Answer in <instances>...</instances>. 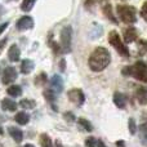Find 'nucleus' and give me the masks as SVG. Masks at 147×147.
<instances>
[{"mask_svg": "<svg viewBox=\"0 0 147 147\" xmlns=\"http://www.w3.org/2000/svg\"><path fill=\"white\" fill-rule=\"evenodd\" d=\"M8 57H9V59L12 62H17L18 59H20L21 51H20V48H18L16 44H13V45L9 48V51H8Z\"/></svg>", "mask_w": 147, "mask_h": 147, "instance_id": "nucleus-12", "label": "nucleus"}, {"mask_svg": "<svg viewBox=\"0 0 147 147\" xmlns=\"http://www.w3.org/2000/svg\"><path fill=\"white\" fill-rule=\"evenodd\" d=\"M20 105H21V107L25 109V110H31V109H34V107L36 106L35 101H32V99H22Z\"/></svg>", "mask_w": 147, "mask_h": 147, "instance_id": "nucleus-21", "label": "nucleus"}, {"mask_svg": "<svg viewBox=\"0 0 147 147\" xmlns=\"http://www.w3.org/2000/svg\"><path fill=\"white\" fill-rule=\"evenodd\" d=\"M79 125H81L83 127V129L84 130H86V132H90L92 129H93V127H92V124L88 121V120H85V119H79Z\"/></svg>", "mask_w": 147, "mask_h": 147, "instance_id": "nucleus-23", "label": "nucleus"}, {"mask_svg": "<svg viewBox=\"0 0 147 147\" xmlns=\"http://www.w3.org/2000/svg\"><path fill=\"white\" fill-rule=\"evenodd\" d=\"M103 12H105V14H106V17L109 18V20H111L114 23H117V20L114 17V14H112V10H111V5H105L103 7Z\"/></svg>", "mask_w": 147, "mask_h": 147, "instance_id": "nucleus-22", "label": "nucleus"}, {"mask_svg": "<svg viewBox=\"0 0 147 147\" xmlns=\"http://www.w3.org/2000/svg\"><path fill=\"white\" fill-rule=\"evenodd\" d=\"M34 66H35V65H34V62L31 61V59H25V61H22V63H21V72L27 75V74H30L34 70Z\"/></svg>", "mask_w": 147, "mask_h": 147, "instance_id": "nucleus-15", "label": "nucleus"}, {"mask_svg": "<svg viewBox=\"0 0 147 147\" xmlns=\"http://www.w3.org/2000/svg\"><path fill=\"white\" fill-rule=\"evenodd\" d=\"M141 16H142L145 20H147V1L142 5V8H141Z\"/></svg>", "mask_w": 147, "mask_h": 147, "instance_id": "nucleus-28", "label": "nucleus"}, {"mask_svg": "<svg viewBox=\"0 0 147 147\" xmlns=\"http://www.w3.org/2000/svg\"><path fill=\"white\" fill-rule=\"evenodd\" d=\"M117 14H119L120 20L127 25H132L137 21L136 9L129 5H117Z\"/></svg>", "mask_w": 147, "mask_h": 147, "instance_id": "nucleus-3", "label": "nucleus"}, {"mask_svg": "<svg viewBox=\"0 0 147 147\" xmlns=\"http://www.w3.org/2000/svg\"><path fill=\"white\" fill-rule=\"evenodd\" d=\"M137 39V31L134 27H128L124 31V41L125 43H133Z\"/></svg>", "mask_w": 147, "mask_h": 147, "instance_id": "nucleus-13", "label": "nucleus"}, {"mask_svg": "<svg viewBox=\"0 0 147 147\" xmlns=\"http://www.w3.org/2000/svg\"><path fill=\"white\" fill-rule=\"evenodd\" d=\"M44 96H45V98H47V101H49L52 105L54 103V99H56V93H54L52 89H49V90H47V92H44ZM54 106V105H53Z\"/></svg>", "mask_w": 147, "mask_h": 147, "instance_id": "nucleus-24", "label": "nucleus"}, {"mask_svg": "<svg viewBox=\"0 0 147 147\" xmlns=\"http://www.w3.org/2000/svg\"><path fill=\"white\" fill-rule=\"evenodd\" d=\"M45 83H47V79H45L44 74H41L39 78H36V84H38V85H43V84H45Z\"/></svg>", "mask_w": 147, "mask_h": 147, "instance_id": "nucleus-27", "label": "nucleus"}, {"mask_svg": "<svg viewBox=\"0 0 147 147\" xmlns=\"http://www.w3.org/2000/svg\"><path fill=\"white\" fill-rule=\"evenodd\" d=\"M97 146H98V147H107V146L105 145L103 142H102L101 140H99V141H97Z\"/></svg>", "mask_w": 147, "mask_h": 147, "instance_id": "nucleus-33", "label": "nucleus"}, {"mask_svg": "<svg viewBox=\"0 0 147 147\" xmlns=\"http://www.w3.org/2000/svg\"><path fill=\"white\" fill-rule=\"evenodd\" d=\"M114 102L119 109H124L125 105H127V99H125L124 94L119 93V92H116V93L114 94Z\"/></svg>", "mask_w": 147, "mask_h": 147, "instance_id": "nucleus-16", "label": "nucleus"}, {"mask_svg": "<svg viewBox=\"0 0 147 147\" xmlns=\"http://www.w3.org/2000/svg\"><path fill=\"white\" fill-rule=\"evenodd\" d=\"M85 146L86 147H96L97 146V140L93 137H89L85 140Z\"/></svg>", "mask_w": 147, "mask_h": 147, "instance_id": "nucleus-26", "label": "nucleus"}, {"mask_svg": "<svg viewBox=\"0 0 147 147\" xmlns=\"http://www.w3.org/2000/svg\"><path fill=\"white\" fill-rule=\"evenodd\" d=\"M136 97H137L138 102H140L142 106L147 105V88L146 86H140V88H137Z\"/></svg>", "mask_w": 147, "mask_h": 147, "instance_id": "nucleus-10", "label": "nucleus"}, {"mask_svg": "<svg viewBox=\"0 0 147 147\" xmlns=\"http://www.w3.org/2000/svg\"><path fill=\"white\" fill-rule=\"evenodd\" d=\"M67 97H69L70 101H71L74 105H76V106H81V105L84 103V101H85V96H84V93L80 90V89H76V88L69 90Z\"/></svg>", "mask_w": 147, "mask_h": 147, "instance_id": "nucleus-6", "label": "nucleus"}, {"mask_svg": "<svg viewBox=\"0 0 147 147\" xmlns=\"http://www.w3.org/2000/svg\"><path fill=\"white\" fill-rule=\"evenodd\" d=\"M14 120L18 123L20 125H26L28 123V120H30V116H28L26 112H18L17 115H16Z\"/></svg>", "mask_w": 147, "mask_h": 147, "instance_id": "nucleus-17", "label": "nucleus"}, {"mask_svg": "<svg viewBox=\"0 0 147 147\" xmlns=\"http://www.w3.org/2000/svg\"><path fill=\"white\" fill-rule=\"evenodd\" d=\"M8 132H9L10 137H12L17 143H20L21 141L23 140V133H22V130L18 129V128H16V127H9V128H8Z\"/></svg>", "mask_w": 147, "mask_h": 147, "instance_id": "nucleus-11", "label": "nucleus"}, {"mask_svg": "<svg viewBox=\"0 0 147 147\" xmlns=\"http://www.w3.org/2000/svg\"><path fill=\"white\" fill-rule=\"evenodd\" d=\"M40 145H41V147H53V143H52L51 138H49V136L45 134V133H43V134L40 136Z\"/></svg>", "mask_w": 147, "mask_h": 147, "instance_id": "nucleus-20", "label": "nucleus"}, {"mask_svg": "<svg viewBox=\"0 0 147 147\" xmlns=\"http://www.w3.org/2000/svg\"><path fill=\"white\" fill-rule=\"evenodd\" d=\"M65 119H66L67 121H74L75 117H74V115L71 114V112H66V114H65Z\"/></svg>", "mask_w": 147, "mask_h": 147, "instance_id": "nucleus-29", "label": "nucleus"}, {"mask_svg": "<svg viewBox=\"0 0 147 147\" xmlns=\"http://www.w3.org/2000/svg\"><path fill=\"white\" fill-rule=\"evenodd\" d=\"M0 147H4V146H3V145H1V143H0Z\"/></svg>", "mask_w": 147, "mask_h": 147, "instance_id": "nucleus-35", "label": "nucleus"}, {"mask_svg": "<svg viewBox=\"0 0 147 147\" xmlns=\"http://www.w3.org/2000/svg\"><path fill=\"white\" fill-rule=\"evenodd\" d=\"M51 86L54 93H61V92L63 90V81H62L61 76L54 75L53 78L51 79Z\"/></svg>", "mask_w": 147, "mask_h": 147, "instance_id": "nucleus-9", "label": "nucleus"}, {"mask_svg": "<svg viewBox=\"0 0 147 147\" xmlns=\"http://www.w3.org/2000/svg\"><path fill=\"white\" fill-rule=\"evenodd\" d=\"M1 109L4 110V111H16L17 110V103H16L13 99H3L1 102Z\"/></svg>", "mask_w": 147, "mask_h": 147, "instance_id": "nucleus-14", "label": "nucleus"}, {"mask_svg": "<svg viewBox=\"0 0 147 147\" xmlns=\"http://www.w3.org/2000/svg\"><path fill=\"white\" fill-rule=\"evenodd\" d=\"M7 41H8V39L5 38V39H3L1 41H0V53L3 52V49H4V47H5V44H7Z\"/></svg>", "mask_w": 147, "mask_h": 147, "instance_id": "nucleus-31", "label": "nucleus"}, {"mask_svg": "<svg viewBox=\"0 0 147 147\" xmlns=\"http://www.w3.org/2000/svg\"><path fill=\"white\" fill-rule=\"evenodd\" d=\"M7 92H8V94L12 97H20L21 94H22V88H21L20 85H10Z\"/></svg>", "mask_w": 147, "mask_h": 147, "instance_id": "nucleus-18", "label": "nucleus"}, {"mask_svg": "<svg viewBox=\"0 0 147 147\" xmlns=\"http://www.w3.org/2000/svg\"><path fill=\"white\" fill-rule=\"evenodd\" d=\"M109 43L111 44L121 56H124V57L129 56V51H128V48L125 47V44L121 41L120 35L116 32V31H111V32L109 34Z\"/></svg>", "mask_w": 147, "mask_h": 147, "instance_id": "nucleus-4", "label": "nucleus"}, {"mask_svg": "<svg viewBox=\"0 0 147 147\" xmlns=\"http://www.w3.org/2000/svg\"><path fill=\"white\" fill-rule=\"evenodd\" d=\"M23 147H35V146H34V145H30V143H27V145H25Z\"/></svg>", "mask_w": 147, "mask_h": 147, "instance_id": "nucleus-34", "label": "nucleus"}, {"mask_svg": "<svg viewBox=\"0 0 147 147\" xmlns=\"http://www.w3.org/2000/svg\"><path fill=\"white\" fill-rule=\"evenodd\" d=\"M128 127H129L130 134H136V132H137V125H136V121H134V120H133V119H129Z\"/></svg>", "mask_w": 147, "mask_h": 147, "instance_id": "nucleus-25", "label": "nucleus"}, {"mask_svg": "<svg viewBox=\"0 0 147 147\" xmlns=\"http://www.w3.org/2000/svg\"><path fill=\"white\" fill-rule=\"evenodd\" d=\"M35 1L36 0H23L22 4H21V9L23 12H30L32 9V7L35 5Z\"/></svg>", "mask_w": 147, "mask_h": 147, "instance_id": "nucleus-19", "label": "nucleus"}, {"mask_svg": "<svg viewBox=\"0 0 147 147\" xmlns=\"http://www.w3.org/2000/svg\"><path fill=\"white\" fill-rule=\"evenodd\" d=\"M17 79V71L14 67L9 66L3 72V84H12Z\"/></svg>", "mask_w": 147, "mask_h": 147, "instance_id": "nucleus-7", "label": "nucleus"}, {"mask_svg": "<svg viewBox=\"0 0 147 147\" xmlns=\"http://www.w3.org/2000/svg\"><path fill=\"white\" fill-rule=\"evenodd\" d=\"M34 27V21L31 17L28 16H25V17L20 18L17 22V28L20 31H25V30H30V28Z\"/></svg>", "mask_w": 147, "mask_h": 147, "instance_id": "nucleus-8", "label": "nucleus"}, {"mask_svg": "<svg viewBox=\"0 0 147 147\" xmlns=\"http://www.w3.org/2000/svg\"><path fill=\"white\" fill-rule=\"evenodd\" d=\"M8 25H9L8 22H4V23H1V25H0V35H1V34L5 31V28L8 27Z\"/></svg>", "mask_w": 147, "mask_h": 147, "instance_id": "nucleus-30", "label": "nucleus"}, {"mask_svg": "<svg viewBox=\"0 0 147 147\" xmlns=\"http://www.w3.org/2000/svg\"><path fill=\"white\" fill-rule=\"evenodd\" d=\"M110 61H111L110 52L103 47H98V48L94 49L93 53L89 57V67L93 71L98 72L106 69L110 65Z\"/></svg>", "mask_w": 147, "mask_h": 147, "instance_id": "nucleus-1", "label": "nucleus"}, {"mask_svg": "<svg viewBox=\"0 0 147 147\" xmlns=\"http://www.w3.org/2000/svg\"><path fill=\"white\" fill-rule=\"evenodd\" d=\"M71 40H72V28L70 26H65L61 30V47L65 53L71 51Z\"/></svg>", "mask_w": 147, "mask_h": 147, "instance_id": "nucleus-5", "label": "nucleus"}, {"mask_svg": "<svg viewBox=\"0 0 147 147\" xmlns=\"http://www.w3.org/2000/svg\"><path fill=\"white\" fill-rule=\"evenodd\" d=\"M127 69L128 70H124V74H129L140 81H147V65L143 61H137L133 67Z\"/></svg>", "mask_w": 147, "mask_h": 147, "instance_id": "nucleus-2", "label": "nucleus"}, {"mask_svg": "<svg viewBox=\"0 0 147 147\" xmlns=\"http://www.w3.org/2000/svg\"><path fill=\"white\" fill-rule=\"evenodd\" d=\"M116 146H117V147H125L124 141H117V142H116Z\"/></svg>", "mask_w": 147, "mask_h": 147, "instance_id": "nucleus-32", "label": "nucleus"}]
</instances>
